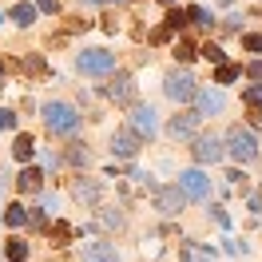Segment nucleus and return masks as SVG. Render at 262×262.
<instances>
[{"label": "nucleus", "mask_w": 262, "mask_h": 262, "mask_svg": "<svg viewBox=\"0 0 262 262\" xmlns=\"http://www.w3.org/2000/svg\"><path fill=\"white\" fill-rule=\"evenodd\" d=\"M147 40H151V44H175V36L167 32L163 24H159V28H151V32H147Z\"/></svg>", "instance_id": "35"}, {"label": "nucleus", "mask_w": 262, "mask_h": 262, "mask_svg": "<svg viewBox=\"0 0 262 262\" xmlns=\"http://www.w3.org/2000/svg\"><path fill=\"white\" fill-rule=\"evenodd\" d=\"M99 92L112 99L115 107H135V103H139V99H135V96H139V83H135V76L123 72V68H119L115 76H107V83H103Z\"/></svg>", "instance_id": "6"}, {"label": "nucleus", "mask_w": 262, "mask_h": 262, "mask_svg": "<svg viewBox=\"0 0 262 262\" xmlns=\"http://www.w3.org/2000/svg\"><path fill=\"white\" fill-rule=\"evenodd\" d=\"M127 127L135 131L143 143L155 139V131H159V112H155V103H143V99H139V103L127 112Z\"/></svg>", "instance_id": "11"}, {"label": "nucleus", "mask_w": 262, "mask_h": 262, "mask_svg": "<svg viewBox=\"0 0 262 262\" xmlns=\"http://www.w3.org/2000/svg\"><path fill=\"white\" fill-rule=\"evenodd\" d=\"M223 28H227V32H238V36H243V12H230V16H223Z\"/></svg>", "instance_id": "37"}, {"label": "nucleus", "mask_w": 262, "mask_h": 262, "mask_svg": "<svg viewBox=\"0 0 262 262\" xmlns=\"http://www.w3.org/2000/svg\"><path fill=\"white\" fill-rule=\"evenodd\" d=\"M0 250H4V258H8V262H28V250H32V246L24 243L20 234H8V238H4V246H0Z\"/></svg>", "instance_id": "23"}, {"label": "nucleus", "mask_w": 262, "mask_h": 262, "mask_svg": "<svg viewBox=\"0 0 262 262\" xmlns=\"http://www.w3.org/2000/svg\"><path fill=\"white\" fill-rule=\"evenodd\" d=\"M32 155H36V139H32V131H16V139H12V163L28 167V163H32Z\"/></svg>", "instance_id": "16"}, {"label": "nucleus", "mask_w": 262, "mask_h": 262, "mask_svg": "<svg viewBox=\"0 0 262 262\" xmlns=\"http://www.w3.org/2000/svg\"><path fill=\"white\" fill-rule=\"evenodd\" d=\"M258 195H262V191H258Z\"/></svg>", "instance_id": "48"}, {"label": "nucleus", "mask_w": 262, "mask_h": 262, "mask_svg": "<svg viewBox=\"0 0 262 262\" xmlns=\"http://www.w3.org/2000/svg\"><path fill=\"white\" fill-rule=\"evenodd\" d=\"M171 56H175V68H191L199 60V44L191 36H179V40L171 44Z\"/></svg>", "instance_id": "17"}, {"label": "nucleus", "mask_w": 262, "mask_h": 262, "mask_svg": "<svg viewBox=\"0 0 262 262\" xmlns=\"http://www.w3.org/2000/svg\"><path fill=\"white\" fill-rule=\"evenodd\" d=\"M243 179H246L243 167H230V171H227V183H234V187H243Z\"/></svg>", "instance_id": "41"}, {"label": "nucleus", "mask_w": 262, "mask_h": 262, "mask_svg": "<svg viewBox=\"0 0 262 262\" xmlns=\"http://www.w3.org/2000/svg\"><path fill=\"white\" fill-rule=\"evenodd\" d=\"M199 250H203V254H199V262H214V258H219V250H214L211 243H199Z\"/></svg>", "instance_id": "40"}, {"label": "nucleus", "mask_w": 262, "mask_h": 262, "mask_svg": "<svg viewBox=\"0 0 262 262\" xmlns=\"http://www.w3.org/2000/svg\"><path fill=\"white\" fill-rule=\"evenodd\" d=\"M28 207H24V199H16V203H8V207H4V227L12 230V234H16V230H24L28 227Z\"/></svg>", "instance_id": "20"}, {"label": "nucleus", "mask_w": 262, "mask_h": 262, "mask_svg": "<svg viewBox=\"0 0 262 262\" xmlns=\"http://www.w3.org/2000/svg\"><path fill=\"white\" fill-rule=\"evenodd\" d=\"M28 211H32V214H28V227H32V230H52V227H48L52 214L44 211V207H28Z\"/></svg>", "instance_id": "31"}, {"label": "nucleus", "mask_w": 262, "mask_h": 262, "mask_svg": "<svg viewBox=\"0 0 262 262\" xmlns=\"http://www.w3.org/2000/svg\"><path fill=\"white\" fill-rule=\"evenodd\" d=\"M0 254H4V250H0Z\"/></svg>", "instance_id": "47"}, {"label": "nucleus", "mask_w": 262, "mask_h": 262, "mask_svg": "<svg viewBox=\"0 0 262 262\" xmlns=\"http://www.w3.org/2000/svg\"><path fill=\"white\" fill-rule=\"evenodd\" d=\"M80 262H123V258H119V246L112 238H96L80 250Z\"/></svg>", "instance_id": "14"}, {"label": "nucleus", "mask_w": 262, "mask_h": 262, "mask_svg": "<svg viewBox=\"0 0 262 262\" xmlns=\"http://www.w3.org/2000/svg\"><path fill=\"white\" fill-rule=\"evenodd\" d=\"M159 4H163V8H175V4H179V0H159Z\"/></svg>", "instance_id": "43"}, {"label": "nucleus", "mask_w": 262, "mask_h": 262, "mask_svg": "<svg viewBox=\"0 0 262 262\" xmlns=\"http://www.w3.org/2000/svg\"><path fill=\"white\" fill-rule=\"evenodd\" d=\"M4 20H8V12H0V24H4Z\"/></svg>", "instance_id": "44"}, {"label": "nucleus", "mask_w": 262, "mask_h": 262, "mask_svg": "<svg viewBox=\"0 0 262 262\" xmlns=\"http://www.w3.org/2000/svg\"><path fill=\"white\" fill-rule=\"evenodd\" d=\"M0 131H12V135L20 131V115L12 107H0Z\"/></svg>", "instance_id": "32"}, {"label": "nucleus", "mask_w": 262, "mask_h": 262, "mask_svg": "<svg viewBox=\"0 0 262 262\" xmlns=\"http://www.w3.org/2000/svg\"><path fill=\"white\" fill-rule=\"evenodd\" d=\"M243 52H254V60L262 56V32H243Z\"/></svg>", "instance_id": "33"}, {"label": "nucleus", "mask_w": 262, "mask_h": 262, "mask_svg": "<svg viewBox=\"0 0 262 262\" xmlns=\"http://www.w3.org/2000/svg\"><path fill=\"white\" fill-rule=\"evenodd\" d=\"M0 223H4V207H0Z\"/></svg>", "instance_id": "45"}, {"label": "nucleus", "mask_w": 262, "mask_h": 262, "mask_svg": "<svg viewBox=\"0 0 262 262\" xmlns=\"http://www.w3.org/2000/svg\"><path fill=\"white\" fill-rule=\"evenodd\" d=\"M48 234H52V243H56V246H68L72 238H76V227H72L68 219H52V230H48Z\"/></svg>", "instance_id": "26"}, {"label": "nucleus", "mask_w": 262, "mask_h": 262, "mask_svg": "<svg viewBox=\"0 0 262 262\" xmlns=\"http://www.w3.org/2000/svg\"><path fill=\"white\" fill-rule=\"evenodd\" d=\"M175 183L183 187V195L191 203H211V171L207 167H183Z\"/></svg>", "instance_id": "7"}, {"label": "nucleus", "mask_w": 262, "mask_h": 262, "mask_svg": "<svg viewBox=\"0 0 262 262\" xmlns=\"http://www.w3.org/2000/svg\"><path fill=\"white\" fill-rule=\"evenodd\" d=\"M40 123L48 135H76L83 115L72 99H48V103H40Z\"/></svg>", "instance_id": "1"}, {"label": "nucleus", "mask_w": 262, "mask_h": 262, "mask_svg": "<svg viewBox=\"0 0 262 262\" xmlns=\"http://www.w3.org/2000/svg\"><path fill=\"white\" fill-rule=\"evenodd\" d=\"M151 203H155V211L163 214V219H179V214L187 211V203H191V199L183 195L179 183H159V191L151 195Z\"/></svg>", "instance_id": "9"}, {"label": "nucleus", "mask_w": 262, "mask_h": 262, "mask_svg": "<svg viewBox=\"0 0 262 262\" xmlns=\"http://www.w3.org/2000/svg\"><path fill=\"white\" fill-rule=\"evenodd\" d=\"M88 8H119V4H127V0H80Z\"/></svg>", "instance_id": "39"}, {"label": "nucleus", "mask_w": 262, "mask_h": 262, "mask_svg": "<svg viewBox=\"0 0 262 262\" xmlns=\"http://www.w3.org/2000/svg\"><path fill=\"white\" fill-rule=\"evenodd\" d=\"M199 56H203V60H211L214 68L230 64V60H227V52H223V44H214V40H203V44H199Z\"/></svg>", "instance_id": "27"}, {"label": "nucleus", "mask_w": 262, "mask_h": 262, "mask_svg": "<svg viewBox=\"0 0 262 262\" xmlns=\"http://www.w3.org/2000/svg\"><path fill=\"white\" fill-rule=\"evenodd\" d=\"M199 88H203V83L191 76V68H171V72L163 76V96L171 99L175 107H187V103H195Z\"/></svg>", "instance_id": "3"}, {"label": "nucleus", "mask_w": 262, "mask_h": 262, "mask_svg": "<svg viewBox=\"0 0 262 262\" xmlns=\"http://www.w3.org/2000/svg\"><path fill=\"white\" fill-rule=\"evenodd\" d=\"M243 76L250 83H262V56H258V60H250V64H243Z\"/></svg>", "instance_id": "34"}, {"label": "nucleus", "mask_w": 262, "mask_h": 262, "mask_svg": "<svg viewBox=\"0 0 262 262\" xmlns=\"http://www.w3.org/2000/svg\"><path fill=\"white\" fill-rule=\"evenodd\" d=\"M243 103L250 112H262V83H246L243 88Z\"/></svg>", "instance_id": "30"}, {"label": "nucleus", "mask_w": 262, "mask_h": 262, "mask_svg": "<svg viewBox=\"0 0 262 262\" xmlns=\"http://www.w3.org/2000/svg\"><path fill=\"white\" fill-rule=\"evenodd\" d=\"M99 227L123 230V227H127V214H123V207H99Z\"/></svg>", "instance_id": "25"}, {"label": "nucleus", "mask_w": 262, "mask_h": 262, "mask_svg": "<svg viewBox=\"0 0 262 262\" xmlns=\"http://www.w3.org/2000/svg\"><path fill=\"white\" fill-rule=\"evenodd\" d=\"M0 88H4V80H0Z\"/></svg>", "instance_id": "46"}, {"label": "nucleus", "mask_w": 262, "mask_h": 262, "mask_svg": "<svg viewBox=\"0 0 262 262\" xmlns=\"http://www.w3.org/2000/svg\"><path fill=\"white\" fill-rule=\"evenodd\" d=\"M32 4L44 12V16H56V12H60V0H32Z\"/></svg>", "instance_id": "38"}, {"label": "nucleus", "mask_w": 262, "mask_h": 262, "mask_svg": "<svg viewBox=\"0 0 262 262\" xmlns=\"http://www.w3.org/2000/svg\"><path fill=\"white\" fill-rule=\"evenodd\" d=\"M187 12H191V28H199V32H211L214 24H219V16H214L207 4H187Z\"/></svg>", "instance_id": "22"}, {"label": "nucleus", "mask_w": 262, "mask_h": 262, "mask_svg": "<svg viewBox=\"0 0 262 262\" xmlns=\"http://www.w3.org/2000/svg\"><path fill=\"white\" fill-rule=\"evenodd\" d=\"M207 219H214V227H223V230L234 227V219L227 214V207H223V203H207Z\"/></svg>", "instance_id": "29"}, {"label": "nucleus", "mask_w": 262, "mask_h": 262, "mask_svg": "<svg viewBox=\"0 0 262 262\" xmlns=\"http://www.w3.org/2000/svg\"><path fill=\"white\" fill-rule=\"evenodd\" d=\"M76 72L80 76H115L119 72V56L112 48H80L76 52Z\"/></svg>", "instance_id": "4"}, {"label": "nucleus", "mask_w": 262, "mask_h": 262, "mask_svg": "<svg viewBox=\"0 0 262 262\" xmlns=\"http://www.w3.org/2000/svg\"><path fill=\"white\" fill-rule=\"evenodd\" d=\"M199 127H203V115H199L195 107H179V112L167 119V135H171L175 143H191L199 135Z\"/></svg>", "instance_id": "10"}, {"label": "nucleus", "mask_w": 262, "mask_h": 262, "mask_svg": "<svg viewBox=\"0 0 262 262\" xmlns=\"http://www.w3.org/2000/svg\"><path fill=\"white\" fill-rule=\"evenodd\" d=\"M143 147H147V143H143V139L127 127V123H123V127H115V131H112V143H107V151H112L115 163H135Z\"/></svg>", "instance_id": "8"}, {"label": "nucleus", "mask_w": 262, "mask_h": 262, "mask_svg": "<svg viewBox=\"0 0 262 262\" xmlns=\"http://www.w3.org/2000/svg\"><path fill=\"white\" fill-rule=\"evenodd\" d=\"M254 127H262V112H250V131Z\"/></svg>", "instance_id": "42"}, {"label": "nucleus", "mask_w": 262, "mask_h": 262, "mask_svg": "<svg viewBox=\"0 0 262 262\" xmlns=\"http://www.w3.org/2000/svg\"><path fill=\"white\" fill-rule=\"evenodd\" d=\"M36 16H40V8H36L32 0H16V4L8 8V20H12L16 28H32V24H36Z\"/></svg>", "instance_id": "19"}, {"label": "nucleus", "mask_w": 262, "mask_h": 262, "mask_svg": "<svg viewBox=\"0 0 262 262\" xmlns=\"http://www.w3.org/2000/svg\"><path fill=\"white\" fill-rule=\"evenodd\" d=\"M16 191L20 195H40L44 191V167H20V175H16Z\"/></svg>", "instance_id": "15"}, {"label": "nucleus", "mask_w": 262, "mask_h": 262, "mask_svg": "<svg viewBox=\"0 0 262 262\" xmlns=\"http://www.w3.org/2000/svg\"><path fill=\"white\" fill-rule=\"evenodd\" d=\"M72 199L76 203H83V207H99L103 203V179H76L72 183Z\"/></svg>", "instance_id": "13"}, {"label": "nucleus", "mask_w": 262, "mask_h": 262, "mask_svg": "<svg viewBox=\"0 0 262 262\" xmlns=\"http://www.w3.org/2000/svg\"><path fill=\"white\" fill-rule=\"evenodd\" d=\"M191 107H195L203 119H214V115H223V112H227V92H223V88H214V83H203Z\"/></svg>", "instance_id": "12"}, {"label": "nucleus", "mask_w": 262, "mask_h": 262, "mask_svg": "<svg viewBox=\"0 0 262 262\" xmlns=\"http://www.w3.org/2000/svg\"><path fill=\"white\" fill-rule=\"evenodd\" d=\"M191 159L195 167H219L227 159V143H223V135H214V131H199L195 139H191Z\"/></svg>", "instance_id": "5"}, {"label": "nucleus", "mask_w": 262, "mask_h": 262, "mask_svg": "<svg viewBox=\"0 0 262 262\" xmlns=\"http://www.w3.org/2000/svg\"><path fill=\"white\" fill-rule=\"evenodd\" d=\"M40 207L56 219V211H60V195H48V191H40Z\"/></svg>", "instance_id": "36"}, {"label": "nucleus", "mask_w": 262, "mask_h": 262, "mask_svg": "<svg viewBox=\"0 0 262 262\" xmlns=\"http://www.w3.org/2000/svg\"><path fill=\"white\" fill-rule=\"evenodd\" d=\"M48 262H52V258H48Z\"/></svg>", "instance_id": "49"}, {"label": "nucleus", "mask_w": 262, "mask_h": 262, "mask_svg": "<svg viewBox=\"0 0 262 262\" xmlns=\"http://www.w3.org/2000/svg\"><path fill=\"white\" fill-rule=\"evenodd\" d=\"M163 28H167L171 36H175V40H179V36L187 32V28H191V12H187V8H179V4H175V8H167Z\"/></svg>", "instance_id": "21"}, {"label": "nucleus", "mask_w": 262, "mask_h": 262, "mask_svg": "<svg viewBox=\"0 0 262 262\" xmlns=\"http://www.w3.org/2000/svg\"><path fill=\"white\" fill-rule=\"evenodd\" d=\"M20 72H28V76H44V72H48V60H44L40 52H28V56L20 60Z\"/></svg>", "instance_id": "28"}, {"label": "nucleus", "mask_w": 262, "mask_h": 262, "mask_svg": "<svg viewBox=\"0 0 262 262\" xmlns=\"http://www.w3.org/2000/svg\"><path fill=\"white\" fill-rule=\"evenodd\" d=\"M223 143H227V159H234L238 167H250L254 159H262V139L243 123H230Z\"/></svg>", "instance_id": "2"}, {"label": "nucleus", "mask_w": 262, "mask_h": 262, "mask_svg": "<svg viewBox=\"0 0 262 262\" xmlns=\"http://www.w3.org/2000/svg\"><path fill=\"white\" fill-rule=\"evenodd\" d=\"M243 80V64H223V68H214V88H223V92H227L230 83H238Z\"/></svg>", "instance_id": "24"}, {"label": "nucleus", "mask_w": 262, "mask_h": 262, "mask_svg": "<svg viewBox=\"0 0 262 262\" xmlns=\"http://www.w3.org/2000/svg\"><path fill=\"white\" fill-rule=\"evenodd\" d=\"M64 163L72 167V171H88V167H92V151H88V143H80V139H76V143H68L64 147Z\"/></svg>", "instance_id": "18"}]
</instances>
